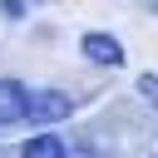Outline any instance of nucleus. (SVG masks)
<instances>
[{
    "label": "nucleus",
    "instance_id": "obj_1",
    "mask_svg": "<svg viewBox=\"0 0 158 158\" xmlns=\"http://www.w3.org/2000/svg\"><path fill=\"white\" fill-rule=\"evenodd\" d=\"M69 114H74V99L64 89H35V99H30V118L35 123H59Z\"/></svg>",
    "mask_w": 158,
    "mask_h": 158
},
{
    "label": "nucleus",
    "instance_id": "obj_2",
    "mask_svg": "<svg viewBox=\"0 0 158 158\" xmlns=\"http://www.w3.org/2000/svg\"><path fill=\"white\" fill-rule=\"evenodd\" d=\"M79 49H84L89 64H104V69H118V64H123V44H118L114 35H104V30H89V35L79 40Z\"/></svg>",
    "mask_w": 158,
    "mask_h": 158
},
{
    "label": "nucleus",
    "instance_id": "obj_3",
    "mask_svg": "<svg viewBox=\"0 0 158 158\" xmlns=\"http://www.w3.org/2000/svg\"><path fill=\"white\" fill-rule=\"evenodd\" d=\"M30 89L20 84V79H0V123H20V118H30Z\"/></svg>",
    "mask_w": 158,
    "mask_h": 158
},
{
    "label": "nucleus",
    "instance_id": "obj_4",
    "mask_svg": "<svg viewBox=\"0 0 158 158\" xmlns=\"http://www.w3.org/2000/svg\"><path fill=\"white\" fill-rule=\"evenodd\" d=\"M20 158H69V143L59 133H35L20 143Z\"/></svg>",
    "mask_w": 158,
    "mask_h": 158
},
{
    "label": "nucleus",
    "instance_id": "obj_5",
    "mask_svg": "<svg viewBox=\"0 0 158 158\" xmlns=\"http://www.w3.org/2000/svg\"><path fill=\"white\" fill-rule=\"evenodd\" d=\"M138 94H143V99L158 109V74H138Z\"/></svg>",
    "mask_w": 158,
    "mask_h": 158
},
{
    "label": "nucleus",
    "instance_id": "obj_6",
    "mask_svg": "<svg viewBox=\"0 0 158 158\" xmlns=\"http://www.w3.org/2000/svg\"><path fill=\"white\" fill-rule=\"evenodd\" d=\"M0 15H5V20H25V15H30V5H15V0H5V5H0Z\"/></svg>",
    "mask_w": 158,
    "mask_h": 158
},
{
    "label": "nucleus",
    "instance_id": "obj_7",
    "mask_svg": "<svg viewBox=\"0 0 158 158\" xmlns=\"http://www.w3.org/2000/svg\"><path fill=\"white\" fill-rule=\"evenodd\" d=\"M74 158H109L104 148H94V143H84V148H74Z\"/></svg>",
    "mask_w": 158,
    "mask_h": 158
}]
</instances>
